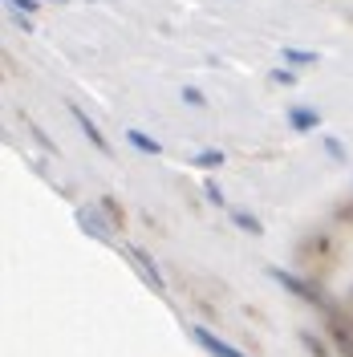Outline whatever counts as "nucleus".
Listing matches in <instances>:
<instances>
[{"mask_svg":"<svg viewBox=\"0 0 353 357\" xmlns=\"http://www.w3.org/2000/svg\"><path fill=\"white\" fill-rule=\"evenodd\" d=\"M191 333H195V341H199V345H203V349H207L211 357H248V354H240V349H232L227 341H220V337L211 333V329H203V325H195Z\"/></svg>","mask_w":353,"mask_h":357,"instance_id":"obj_1","label":"nucleus"},{"mask_svg":"<svg viewBox=\"0 0 353 357\" xmlns=\"http://www.w3.org/2000/svg\"><path fill=\"white\" fill-rule=\"evenodd\" d=\"M69 114H73V122H77V126H82V134H86L89 142H93V146H98V151H106V155H110V142H106V138H102V130H98V126H93V118H89V114L82 110V106H73V102H69Z\"/></svg>","mask_w":353,"mask_h":357,"instance_id":"obj_2","label":"nucleus"},{"mask_svg":"<svg viewBox=\"0 0 353 357\" xmlns=\"http://www.w3.org/2000/svg\"><path fill=\"white\" fill-rule=\"evenodd\" d=\"M130 256H134V264L142 268V276H147V284H151V289H167V280H163V276H158V268H155V260H151V256H147V252H142V248L138 244H130Z\"/></svg>","mask_w":353,"mask_h":357,"instance_id":"obj_3","label":"nucleus"},{"mask_svg":"<svg viewBox=\"0 0 353 357\" xmlns=\"http://www.w3.org/2000/svg\"><path fill=\"white\" fill-rule=\"evenodd\" d=\"M272 276H276V280H280V284H285V289L292 292V296H301V301H309V305H321V296H317V292H313L309 284H301L296 276H288V272H280V268H272Z\"/></svg>","mask_w":353,"mask_h":357,"instance_id":"obj_4","label":"nucleus"},{"mask_svg":"<svg viewBox=\"0 0 353 357\" xmlns=\"http://www.w3.org/2000/svg\"><path fill=\"white\" fill-rule=\"evenodd\" d=\"M288 122H292L296 130H317V126H321V114L305 110V106H292V110H288Z\"/></svg>","mask_w":353,"mask_h":357,"instance_id":"obj_5","label":"nucleus"},{"mask_svg":"<svg viewBox=\"0 0 353 357\" xmlns=\"http://www.w3.org/2000/svg\"><path fill=\"white\" fill-rule=\"evenodd\" d=\"M126 142H130L134 151H147V155H163V146H158L151 134H142V130H130V134H126Z\"/></svg>","mask_w":353,"mask_h":357,"instance_id":"obj_6","label":"nucleus"},{"mask_svg":"<svg viewBox=\"0 0 353 357\" xmlns=\"http://www.w3.org/2000/svg\"><path fill=\"white\" fill-rule=\"evenodd\" d=\"M232 223H236V227H243L248 236H264V223L256 220V215H248V211H240V207L232 211Z\"/></svg>","mask_w":353,"mask_h":357,"instance_id":"obj_7","label":"nucleus"},{"mask_svg":"<svg viewBox=\"0 0 353 357\" xmlns=\"http://www.w3.org/2000/svg\"><path fill=\"white\" fill-rule=\"evenodd\" d=\"M285 57H288V61H296V66H317V61H321V53H309V49H292V45L285 49Z\"/></svg>","mask_w":353,"mask_h":357,"instance_id":"obj_8","label":"nucleus"},{"mask_svg":"<svg viewBox=\"0 0 353 357\" xmlns=\"http://www.w3.org/2000/svg\"><path fill=\"white\" fill-rule=\"evenodd\" d=\"M333 341H337V349H341V354H345V357H353V333H350V329H333Z\"/></svg>","mask_w":353,"mask_h":357,"instance_id":"obj_9","label":"nucleus"},{"mask_svg":"<svg viewBox=\"0 0 353 357\" xmlns=\"http://www.w3.org/2000/svg\"><path fill=\"white\" fill-rule=\"evenodd\" d=\"M183 102H187L191 110H203V106H207V98H203L195 86H183Z\"/></svg>","mask_w":353,"mask_h":357,"instance_id":"obj_10","label":"nucleus"},{"mask_svg":"<svg viewBox=\"0 0 353 357\" xmlns=\"http://www.w3.org/2000/svg\"><path fill=\"white\" fill-rule=\"evenodd\" d=\"M195 167H207V171L211 167H223V155L220 151H203V155H195Z\"/></svg>","mask_w":353,"mask_h":357,"instance_id":"obj_11","label":"nucleus"},{"mask_svg":"<svg viewBox=\"0 0 353 357\" xmlns=\"http://www.w3.org/2000/svg\"><path fill=\"white\" fill-rule=\"evenodd\" d=\"M325 151H329V155L337 158V162H345V158H350V155H345V146H341L337 138H325Z\"/></svg>","mask_w":353,"mask_h":357,"instance_id":"obj_12","label":"nucleus"},{"mask_svg":"<svg viewBox=\"0 0 353 357\" xmlns=\"http://www.w3.org/2000/svg\"><path fill=\"white\" fill-rule=\"evenodd\" d=\"M203 191H207V199L216 203V207H223V191H220V187H216V183H211V178L203 183Z\"/></svg>","mask_w":353,"mask_h":357,"instance_id":"obj_13","label":"nucleus"},{"mask_svg":"<svg viewBox=\"0 0 353 357\" xmlns=\"http://www.w3.org/2000/svg\"><path fill=\"white\" fill-rule=\"evenodd\" d=\"M272 77H276V82H280V86H296V73H288V69H276V73H272Z\"/></svg>","mask_w":353,"mask_h":357,"instance_id":"obj_14","label":"nucleus"},{"mask_svg":"<svg viewBox=\"0 0 353 357\" xmlns=\"http://www.w3.org/2000/svg\"><path fill=\"white\" fill-rule=\"evenodd\" d=\"M301 337H305V345H309L317 357H325V349H321V341H317V337H309V333H301Z\"/></svg>","mask_w":353,"mask_h":357,"instance_id":"obj_15","label":"nucleus"},{"mask_svg":"<svg viewBox=\"0 0 353 357\" xmlns=\"http://www.w3.org/2000/svg\"><path fill=\"white\" fill-rule=\"evenodd\" d=\"M57 4H69V0H57Z\"/></svg>","mask_w":353,"mask_h":357,"instance_id":"obj_16","label":"nucleus"}]
</instances>
